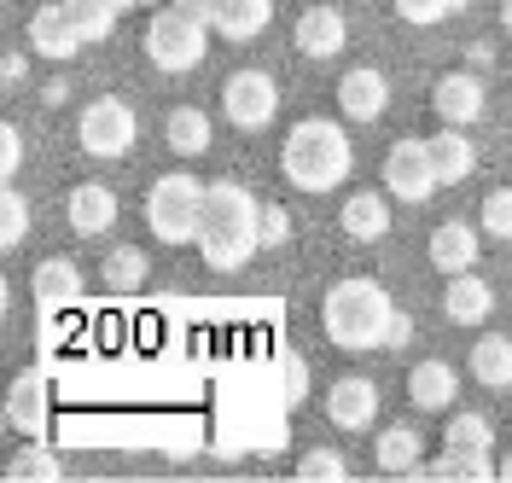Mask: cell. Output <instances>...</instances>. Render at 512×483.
Returning <instances> with one entry per match:
<instances>
[{
	"label": "cell",
	"mask_w": 512,
	"mask_h": 483,
	"mask_svg": "<svg viewBox=\"0 0 512 483\" xmlns=\"http://www.w3.org/2000/svg\"><path fill=\"white\" fill-rule=\"evenodd\" d=\"M6 425L24 431V437H41V425H47V379H41V373H18V379H12Z\"/></svg>",
	"instance_id": "19"
},
{
	"label": "cell",
	"mask_w": 512,
	"mask_h": 483,
	"mask_svg": "<svg viewBox=\"0 0 512 483\" xmlns=\"http://www.w3.org/2000/svg\"><path fill=\"white\" fill-rule=\"evenodd\" d=\"M262 204L251 198V187L239 181H210V210H204V233H198V257L216 274H239L262 245Z\"/></svg>",
	"instance_id": "1"
},
{
	"label": "cell",
	"mask_w": 512,
	"mask_h": 483,
	"mask_svg": "<svg viewBox=\"0 0 512 483\" xmlns=\"http://www.w3.org/2000/svg\"><path fill=\"white\" fill-rule=\"evenodd\" d=\"M280 169H286L291 187H303V193H332V187H344L350 169H355L344 123H332V117H303V123L286 134V146H280Z\"/></svg>",
	"instance_id": "3"
},
{
	"label": "cell",
	"mask_w": 512,
	"mask_h": 483,
	"mask_svg": "<svg viewBox=\"0 0 512 483\" xmlns=\"http://www.w3.org/2000/svg\"><path fill=\"white\" fill-rule=\"evenodd\" d=\"M134 140H140V123H134V111L117 94H99L76 111V146L88 158L111 163V158H123V152H134Z\"/></svg>",
	"instance_id": "6"
},
{
	"label": "cell",
	"mask_w": 512,
	"mask_h": 483,
	"mask_svg": "<svg viewBox=\"0 0 512 483\" xmlns=\"http://www.w3.org/2000/svg\"><path fill=\"white\" fill-rule=\"evenodd\" d=\"M478 227L489 239H512V187H495V193L478 204Z\"/></svg>",
	"instance_id": "31"
},
{
	"label": "cell",
	"mask_w": 512,
	"mask_h": 483,
	"mask_svg": "<svg viewBox=\"0 0 512 483\" xmlns=\"http://www.w3.org/2000/svg\"><path fill=\"white\" fill-rule=\"evenodd\" d=\"M489 309H495V286L483 280V274H448V291H443V315L454 326H478L489 321Z\"/></svg>",
	"instance_id": "16"
},
{
	"label": "cell",
	"mask_w": 512,
	"mask_h": 483,
	"mask_svg": "<svg viewBox=\"0 0 512 483\" xmlns=\"http://www.w3.org/2000/svg\"><path fill=\"white\" fill-rule=\"evenodd\" d=\"M431 158H437V181L460 187L478 169V146H472V134L460 129V123H443V134H431Z\"/></svg>",
	"instance_id": "17"
},
{
	"label": "cell",
	"mask_w": 512,
	"mask_h": 483,
	"mask_svg": "<svg viewBox=\"0 0 512 483\" xmlns=\"http://www.w3.org/2000/svg\"><path fill=\"white\" fill-rule=\"evenodd\" d=\"M30 297L47 309V315L76 309V303H82V268H76V262H64V257H47L30 274Z\"/></svg>",
	"instance_id": "15"
},
{
	"label": "cell",
	"mask_w": 512,
	"mask_h": 483,
	"mask_svg": "<svg viewBox=\"0 0 512 483\" xmlns=\"http://www.w3.org/2000/svg\"><path fill=\"white\" fill-rule=\"evenodd\" d=\"M431 262L443 268V274H466L472 262H478V227L472 222H443L431 233Z\"/></svg>",
	"instance_id": "22"
},
{
	"label": "cell",
	"mask_w": 512,
	"mask_h": 483,
	"mask_svg": "<svg viewBox=\"0 0 512 483\" xmlns=\"http://www.w3.org/2000/svg\"><path fill=\"white\" fill-rule=\"evenodd\" d=\"M111 6H117V12H134V6H140V0H111Z\"/></svg>",
	"instance_id": "43"
},
{
	"label": "cell",
	"mask_w": 512,
	"mask_h": 483,
	"mask_svg": "<svg viewBox=\"0 0 512 483\" xmlns=\"http://www.w3.org/2000/svg\"><path fill=\"white\" fill-rule=\"evenodd\" d=\"M443 181H437V158H431V140H419V134H402L390 152H384V193L402 198V204H425V198L437 193Z\"/></svg>",
	"instance_id": "7"
},
{
	"label": "cell",
	"mask_w": 512,
	"mask_h": 483,
	"mask_svg": "<svg viewBox=\"0 0 512 483\" xmlns=\"http://www.w3.org/2000/svg\"><path fill=\"white\" fill-rule=\"evenodd\" d=\"M204 210H210V187L198 175H187V169L158 175L152 193H146V227H152V239H163V245H198Z\"/></svg>",
	"instance_id": "4"
},
{
	"label": "cell",
	"mask_w": 512,
	"mask_h": 483,
	"mask_svg": "<svg viewBox=\"0 0 512 483\" xmlns=\"http://www.w3.org/2000/svg\"><path fill=\"white\" fill-rule=\"evenodd\" d=\"M0 76H6V88H12V82L24 76V59H18V53H6V65H0Z\"/></svg>",
	"instance_id": "40"
},
{
	"label": "cell",
	"mask_w": 512,
	"mask_h": 483,
	"mask_svg": "<svg viewBox=\"0 0 512 483\" xmlns=\"http://www.w3.org/2000/svg\"><path fill=\"white\" fill-rule=\"evenodd\" d=\"M448 449H466V454H495V431L483 414H454L448 419Z\"/></svg>",
	"instance_id": "29"
},
{
	"label": "cell",
	"mask_w": 512,
	"mask_h": 483,
	"mask_svg": "<svg viewBox=\"0 0 512 483\" xmlns=\"http://www.w3.org/2000/svg\"><path fill=\"white\" fill-rule=\"evenodd\" d=\"M64 12H70L76 35H82V47H99V41H111L117 18H123L111 0H64Z\"/></svg>",
	"instance_id": "25"
},
{
	"label": "cell",
	"mask_w": 512,
	"mask_h": 483,
	"mask_svg": "<svg viewBox=\"0 0 512 483\" xmlns=\"http://www.w3.org/2000/svg\"><path fill=\"white\" fill-rule=\"evenodd\" d=\"M64 216L76 227V239L111 233V222H117V193L105 181H82V187H70V198H64Z\"/></svg>",
	"instance_id": "13"
},
{
	"label": "cell",
	"mask_w": 512,
	"mask_h": 483,
	"mask_svg": "<svg viewBox=\"0 0 512 483\" xmlns=\"http://www.w3.org/2000/svg\"><path fill=\"white\" fill-rule=\"evenodd\" d=\"M163 140H169V152L198 158V152L210 146V117H204L198 105H175V111L163 117Z\"/></svg>",
	"instance_id": "23"
},
{
	"label": "cell",
	"mask_w": 512,
	"mask_h": 483,
	"mask_svg": "<svg viewBox=\"0 0 512 483\" xmlns=\"http://www.w3.org/2000/svg\"><path fill=\"white\" fill-rule=\"evenodd\" d=\"M274 24V0H216V24L210 30L222 41H256Z\"/></svg>",
	"instance_id": "20"
},
{
	"label": "cell",
	"mask_w": 512,
	"mask_h": 483,
	"mask_svg": "<svg viewBox=\"0 0 512 483\" xmlns=\"http://www.w3.org/2000/svg\"><path fill=\"white\" fill-rule=\"evenodd\" d=\"M222 117L233 129H268L274 117H280V88H274V76L268 70H233L222 82Z\"/></svg>",
	"instance_id": "8"
},
{
	"label": "cell",
	"mask_w": 512,
	"mask_h": 483,
	"mask_svg": "<svg viewBox=\"0 0 512 483\" xmlns=\"http://www.w3.org/2000/svg\"><path fill=\"white\" fill-rule=\"evenodd\" d=\"M24 169V134H18V123H6L0 129V181H12Z\"/></svg>",
	"instance_id": "36"
},
{
	"label": "cell",
	"mask_w": 512,
	"mask_h": 483,
	"mask_svg": "<svg viewBox=\"0 0 512 483\" xmlns=\"http://www.w3.org/2000/svg\"><path fill=\"white\" fill-rule=\"evenodd\" d=\"M169 6H181V12H192V18L216 24V0H169Z\"/></svg>",
	"instance_id": "39"
},
{
	"label": "cell",
	"mask_w": 512,
	"mask_h": 483,
	"mask_svg": "<svg viewBox=\"0 0 512 483\" xmlns=\"http://www.w3.org/2000/svg\"><path fill=\"white\" fill-rule=\"evenodd\" d=\"M454 396H460V373H454L448 361H437V355H431V361H419L414 373H408V402L425 408V414H443Z\"/></svg>",
	"instance_id": "18"
},
{
	"label": "cell",
	"mask_w": 512,
	"mask_h": 483,
	"mask_svg": "<svg viewBox=\"0 0 512 483\" xmlns=\"http://www.w3.org/2000/svg\"><path fill=\"white\" fill-rule=\"evenodd\" d=\"M408 338H414V315L396 309V315H390V332H384V350H408Z\"/></svg>",
	"instance_id": "38"
},
{
	"label": "cell",
	"mask_w": 512,
	"mask_h": 483,
	"mask_svg": "<svg viewBox=\"0 0 512 483\" xmlns=\"http://www.w3.org/2000/svg\"><path fill=\"white\" fill-rule=\"evenodd\" d=\"M297 53L303 59H338L344 53V41H350V24H344V12L338 6H303V18H297Z\"/></svg>",
	"instance_id": "10"
},
{
	"label": "cell",
	"mask_w": 512,
	"mask_h": 483,
	"mask_svg": "<svg viewBox=\"0 0 512 483\" xmlns=\"http://www.w3.org/2000/svg\"><path fill=\"white\" fill-rule=\"evenodd\" d=\"M472 379L489 390H507L512 385V338H501V332H489V338H478L472 344Z\"/></svg>",
	"instance_id": "24"
},
{
	"label": "cell",
	"mask_w": 512,
	"mask_h": 483,
	"mask_svg": "<svg viewBox=\"0 0 512 483\" xmlns=\"http://www.w3.org/2000/svg\"><path fill=\"white\" fill-rule=\"evenodd\" d=\"M280 379H286L280 402H303V396H309V367H303V355H297V350L280 355Z\"/></svg>",
	"instance_id": "34"
},
{
	"label": "cell",
	"mask_w": 512,
	"mask_h": 483,
	"mask_svg": "<svg viewBox=\"0 0 512 483\" xmlns=\"http://www.w3.org/2000/svg\"><path fill=\"white\" fill-rule=\"evenodd\" d=\"M390 315H396L390 291H384L379 280H367V274L338 280V286L326 291V303H320V326H326V338H332L338 350H350V355L384 350Z\"/></svg>",
	"instance_id": "2"
},
{
	"label": "cell",
	"mask_w": 512,
	"mask_h": 483,
	"mask_svg": "<svg viewBox=\"0 0 512 483\" xmlns=\"http://www.w3.org/2000/svg\"><path fill=\"white\" fill-rule=\"evenodd\" d=\"M256 227H262V245H286L291 239V216L280 210V204H262V222Z\"/></svg>",
	"instance_id": "37"
},
{
	"label": "cell",
	"mask_w": 512,
	"mask_h": 483,
	"mask_svg": "<svg viewBox=\"0 0 512 483\" xmlns=\"http://www.w3.org/2000/svg\"><path fill=\"white\" fill-rule=\"evenodd\" d=\"M326 419L338 431H367L379 419V385L373 379H338L326 390Z\"/></svg>",
	"instance_id": "12"
},
{
	"label": "cell",
	"mask_w": 512,
	"mask_h": 483,
	"mask_svg": "<svg viewBox=\"0 0 512 483\" xmlns=\"http://www.w3.org/2000/svg\"><path fill=\"white\" fill-rule=\"evenodd\" d=\"M338 111L350 117V123H379L384 111H390V82H384V70L373 65H355L338 76Z\"/></svg>",
	"instance_id": "9"
},
{
	"label": "cell",
	"mask_w": 512,
	"mask_h": 483,
	"mask_svg": "<svg viewBox=\"0 0 512 483\" xmlns=\"http://www.w3.org/2000/svg\"><path fill=\"white\" fill-rule=\"evenodd\" d=\"M24 227H30V204H24V193L6 181V193H0V245L18 251V245H24Z\"/></svg>",
	"instance_id": "30"
},
{
	"label": "cell",
	"mask_w": 512,
	"mask_h": 483,
	"mask_svg": "<svg viewBox=\"0 0 512 483\" xmlns=\"http://www.w3.org/2000/svg\"><path fill=\"white\" fill-rule=\"evenodd\" d=\"M379 472H419V431L414 425L379 431Z\"/></svg>",
	"instance_id": "27"
},
{
	"label": "cell",
	"mask_w": 512,
	"mask_h": 483,
	"mask_svg": "<svg viewBox=\"0 0 512 483\" xmlns=\"http://www.w3.org/2000/svg\"><path fill=\"white\" fill-rule=\"evenodd\" d=\"M30 47L41 53V59H53V65H64V59L82 53V35H76V24H70L64 0H47V6L30 12Z\"/></svg>",
	"instance_id": "11"
},
{
	"label": "cell",
	"mask_w": 512,
	"mask_h": 483,
	"mask_svg": "<svg viewBox=\"0 0 512 483\" xmlns=\"http://www.w3.org/2000/svg\"><path fill=\"white\" fill-rule=\"evenodd\" d=\"M431 111L443 117V123H478L483 117V82L472 76V70H448L443 82L431 88Z\"/></svg>",
	"instance_id": "14"
},
{
	"label": "cell",
	"mask_w": 512,
	"mask_h": 483,
	"mask_svg": "<svg viewBox=\"0 0 512 483\" xmlns=\"http://www.w3.org/2000/svg\"><path fill=\"white\" fill-rule=\"evenodd\" d=\"M344 233H350L355 245H373L390 233V193H350L344 198Z\"/></svg>",
	"instance_id": "21"
},
{
	"label": "cell",
	"mask_w": 512,
	"mask_h": 483,
	"mask_svg": "<svg viewBox=\"0 0 512 483\" xmlns=\"http://www.w3.org/2000/svg\"><path fill=\"white\" fill-rule=\"evenodd\" d=\"M146 251H134V245H117L111 257H105V286L111 291H140L146 286Z\"/></svg>",
	"instance_id": "28"
},
{
	"label": "cell",
	"mask_w": 512,
	"mask_h": 483,
	"mask_svg": "<svg viewBox=\"0 0 512 483\" xmlns=\"http://www.w3.org/2000/svg\"><path fill=\"white\" fill-rule=\"evenodd\" d=\"M12 478H64V466H59V454L47 449V443H30V449L18 454L12 466H6Z\"/></svg>",
	"instance_id": "32"
},
{
	"label": "cell",
	"mask_w": 512,
	"mask_h": 483,
	"mask_svg": "<svg viewBox=\"0 0 512 483\" xmlns=\"http://www.w3.org/2000/svg\"><path fill=\"white\" fill-rule=\"evenodd\" d=\"M140 6H169V0H140Z\"/></svg>",
	"instance_id": "45"
},
{
	"label": "cell",
	"mask_w": 512,
	"mask_h": 483,
	"mask_svg": "<svg viewBox=\"0 0 512 483\" xmlns=\"http://www.w3.org/2000/svg\"><path fill=\"white\" fill-rule=\"evenodd\" d=\"M425 478H460V483H489L501 478V466H495V454H466V449H443L437 466H419Z\"/></svg>",
	"instance_id": "26"
},
{
	"label": "cell",
	"mask_w": 512,
	"mask_h": 483,
	"mask_svg": "<svg viewBox=\"0 0 512 483\" xmlns=\"http://www.w3.org/2000/svg\"><path fill=\"white\" fill-rule=\"evenodd\" d=\"M204 47H210V24L192 18L181 6H163L158 18L146 24V59L163 70V76H187V70L204 65Z\"/></svg>",
	"instance_id": "5"
},
{
	"label": "cell",
	"mask_w": 512,
	"mask_h": 483,
	"mask_svg": "<svg viewBox=\"0 0 512 483\" xmlns=\"http://www.w3.org/2000/svg\"><path fill=\"white\" fill-rule=\"evenodd\" d=\"M297 478H350V460L344 454H332V449H309L303 460H297Z\"/></svg>",
	"instance_id": "33"
},
{
	"label": "cell",
	"mask_w": 512,
	"mask_h": 483,
	"mask_svg": "<svg viewBox=\"0 0 512 483\" xmlns=\"http://www.w3.org/2000/svg\"><path fill=\"white\" fill-rule=\"evenodd\" d=\"M466 6H472V0H448V12H466Z\"/></svg>",
	"instance_id": "44"
},
{
	"label": "cell",
	"mask_w": 512,
	"mask_h": 483,
	"mask_svg": "<svg viewBox=\"0 0 512 483\" xmlns=\"http://www.w3.org/2000/svg\"><path fill=\"white\" fill-rule=\"evenodd\" d=\"M501 478H507V483H512V449H507V460H501Z\"/></svg>",
	"instance_id": "42"
},
{
	"label": "cell",
	"mask_w": 512,
	"mask_h": 483,
	"mask_svg": "<svg viewBox=\"0 0 512 483\" xmlns=\"http://www.w3.org/2000/svg\"><path fill=\"white\" fill-rule=\"evenodd\" d=\"M396 18H402V24H419V30H425V24H443L448 0H396Z\"/></svg>",
	"instance_id": "35"
},
{
	"label": "cell",
	"mask_w": 512,
	"mask_h": 483,
	"mask_svg": "<svg viewBox=\"0 0 512 483\" xmlns=\"http://www.w3.org/2000/svg\"><path fill=\"white\" fill-rule=\"evenodd\" d=\"M501 24H507V35H512V0H501Z\"/></svg>",
	"instance_id": "41"
}]
</instances>
